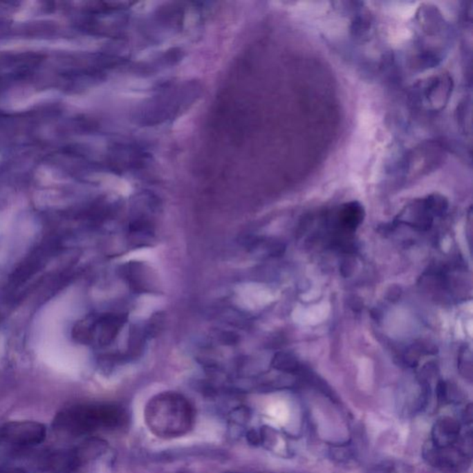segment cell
<instances>
[{
  "label": "cell",
  "mask_w": 473,
  "mask_h": 473,
  "mask_svg": "<svg viewBox=\"0 0 473 473\" xmlns=\"http://www.w3.org/2000/svg\"><path fill=\"white\" fill-rule=\"evenodd\" d=\"M145 420L151 433L158 438H180L194 428L195 411L183 396L162 393L145 406Z\"/></svg>",
  "instance_id": "cell-1"
},
{
  "label": "cell",
  "mask_w": 473,
  "mask_h": 473,
  "mask_svg": "<svg viewBox=\"0 0 473 473\" xmlns=\"http://www.w3.org/2000/svg\"><path fill=\"white\" fill-rule=\"evenodd\" d=\"M118 412L106 407L82 406L68 409L57 420L62 430L81 434L118 422Z\"/></svg>",
  "instance_id": "cell-2"
},
{
  "label": "cell",
  "mask_w": 473,
  "mask_h": 473,
  "mask_svg": "<svg viewBox=\"0 0 473 473\" xmlns=\"http://www.w3.org/2000/svg\"><path fill=\"white\" fill-rule=\"evenodd\" d=\"M452 90V78L448 74H438L425 80L418 86L417 99L425 109L437 111L447 106Z\"/></svg>",
  "instance_id": "cell-3"
},
{
  "label": "cell",
  "mask_w": 473,
  "mask_h": 473,
  "mask_svg": "<svg viewBox=\"0 0 473 473\" xmlns=\"http://www.w3.org/2000/svg\"><path fill=\"white\" fill-rule=\"evenodd\" d=\"M5 441L16 445L40 444L46 437V428L41 423L20 420L7 423L0 432Z\"/></svg>",
  "instance_id": "cell-4"
}]
</instances>
